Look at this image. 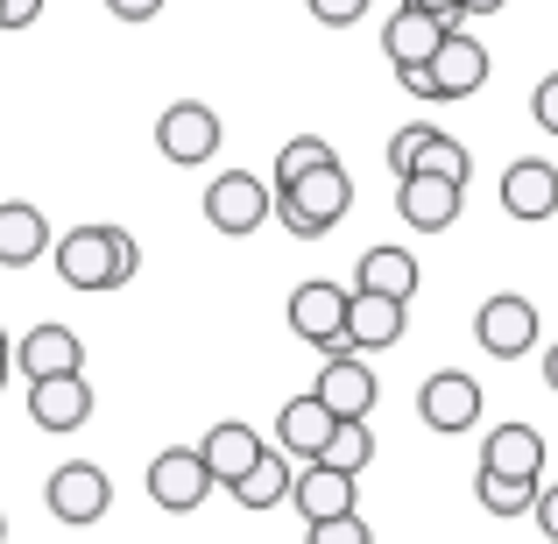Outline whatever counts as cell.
<instances>
[{"label":"cell","instance_id":"1","mask_svg":"<svg viewBox=\"0 0 558 544\" xmlns=\"http://www.w3.org/2000/svg\"><path fill=\"white\" fill-rule=\"evenodd\" d=\"M142 269V247L128 227H71L57 241V276L71 290H121Z\"/></svg>","mask_w":558,"mask_h":544},{"label":"cell","instance_id":"2","mask_svg":"<svg viewBox=\"0 0 558 544\" xmlns=\"http://www.w3.org/2000/svg\"><path fill=\"white\" fill-rule=\"evenodd\" d=\"M347 205H354V178H347L340 164H318L312 178L276 191V219L290 227V241H326V233L347 219Z\"/></svg>","mask_w":558,"mask_h":544},{"label":"cell","instance_id":"3","mask_svg":"<svg viewBox=\"0 0 558 544\" xmlns=\"http://www.w3.org/2000/svg\"><path fill=\"white\" fill-rule=\"evenodd\" d=\"M347 312H354V290L326 283V276H312V283L290 290V333L298 340H312L318 354H347Z\"/></svg>","mask_w":558,"mask_h":544},{"label":"cell","instance_id":"4","mask_svg":"<svg viewBox=\"0 0 558 544\" xmlns=\"http://www.w3.org/2000/svg\"><path fill=\"white\" fill-rule=\"evenodd\" d=\"M389 170L396 178H452V184H466L474 178V156H466L446 128L417 121V128H396L389 135Z\"/></svg>","mask_w":558,"mask_h":544},{"label":"cell","instance_id":"5","mask_svg":"<svg viewBox=\"0 0 558 544\" xmlns=\"http://www.w3.org/2000/svg\"><path fill=\"white\" fill-rule=\"evenodd\" d=\"M205 219L219 233H233V241H247L262 219H276V184L247 178V170H227V178H213V191H205Z\"/></svg>","mask_w":558,"mask_h":544},{"label":"cell","instance_id":"6","mask_svg":"<svg viewBox=\"0 0 558 544\" xmlns=\"http://www.w3.org/2000/svg\"><path fill=\"white\" fill-rule=\"evenodd\" d=\"M417 418H424V432H446V438L474 432V424H481V382L466 375V367H438V375H424Z\"/></svg>","mask_w":558,"mask_h":544},{"label":"cell","instance_id":"7","mask_svg":"<svg viewBox=\"0 0 558 544\" xmlns=\"http://www.w3.org/2000/svg\"><path fill=\"white\" fill-rule=\"evenodd\" d=\"M213 488H219V481H213V467H205L198 446H191V452L170 446V452H156V460H149V503L170 509V517H191Z\"/></svg>","mask_w":558,"mask_h":544},{"label":"cell","instance_id":"8","mask_svg":"<svg viewBox=\"0 0 558 544\" xmlns=\"http://www.w3.org/2000/svg\"><path fill=\"white\" fill-rule=\"evenodd\" d=\"M43 503H50V517H57V523H71V531L99 523V517H107V503H113L107 467H93V460H64V467L50 474V488H43Z\"/></svg>","mask_w":558,"mask_h":544},{"label":"cell","instance_id":"9","mask_svg":"<svg viewBox=\"0 0 558 544\" xmlns=\"http://www.w3.org/2000/svg\"><path fill=\"white\" fill-rule=\"evenodd\" d=\"M318 396H326V410L340 424H368V410L381 396L368 354H354V347H347V354H326V367H318Z\"/></svg>","mask_w":558,"mask_h":544},{"label":"cell","instance_id":"10","mask_svg":"<svg viewBox=\"0 0 558 544\" xmlns=\"http://www.w3.org/2000/svg\"><path fill=\"white\" fill-rule=\"evenodd\" d=\"M474 340L488 347L495 361H523L537 347V304L517 298V290L488 298V304H481V318H474Z\"/></svg>","mask_w":558,"mask_h":544},{"label":"cell","instance_id":"11","mask_svg":"<svg viewBox=\"0 0 558 544\" xmlns=\"http://www.w3.org/2000/svg\"><path fill=\"white\" fill-rule=\"evenodd\" d=\"M156 149H163V164H205V156L219 149V113L198 107V99H178V107H163V121H156Z\"/></svg>","mask_w":558,"mask_h":544},{"label":"cell","instance_id":"12","mask_svg":"<svg viewBox=\"0 0 558 544\" xmlns=\"http://www.w3.org/2000/svg\"><path fill=\"white\" fill-rule=\"evenodd\" d=\"M332 432H340V418L326 410V396H290L283 410H276V452H290V460H326V446H332Z\"/></svg>","mask_w":558,"mask_h":544},{"label":"cell","instance_id":"13","mask_svg":"<svg viewBox=\"0 0 558 544\" xmlns=\"http://www.w3.org/2000/svg\"><path fill=\"white\" fill-rule=\"evenodd\" d=\"M446 36H452V22H438V14H424V8H396L389 22H381V50H389V64L396 71H424L438 50H446Z\"/></svg>","mask_w":558,"mask_h":544},{"label":"cell","instance_id":"14","mask_svg":"<svg viewBox=\"0 0 558 544\" xmlns=\"http://www.w3.org/2000/svg\"><path fill=\"white\" fill-rule=\"evenodd\" d=\"M502 213L523 219V227L551 219L558 213V164H545V156H517V164L502 170Z\"/></svg>","mask_w":558,"mask_h":544},{"label":"cell","instance_id":"15","mask_svg":"<svg viewBox=\"0 0 558 544\" xmlns=\"http://www.w3.org/2000/svg\"><path fill=\"white\" fill-rule=\"evenodd\" d=\"M481 474H509V481H545V432L523 418L495 424L481 446Z\"/></svg>","mask_w":558,"mask_h":544},{"label":"cell","instance_id":"16","mask_svg":"<svg viewBox=\"0 0 558 544\" xmlns=\"http://www.w3.org/2000/svg\"><path fill=\"white\" fill-rule=\"evenodd\" d=\"M460 205H466V184L452 178H396V213L417 233H446L460 219Z\"/></svg>","mask_w":558,"mask_h":544},{"label":"cell","instance_id":"17","mask_svg":"<svg viewBox=\"0 0 558 544\" xmlns=\"http://www.w3.org/2000/svg\"><path fill=\"white\" fill-rule=\"evenodd\" d=\"M205 467H213V481H219V488H241V481L247 474H255V467L262 460H269V446H262V432H247V424L241 418H227V424H213V432H205Z\"/></svg>","mask_w":558,"mask_h":544},{"label":"cell","instance_id":"18","mask_svg":"<svg viewBox=\"0 0 558 544\" xmlns=\"http://www.w3.org/2000/svg\"><path fill=\"white\" fill-rule=\"evenodd\" d=\"M85 418H93V382L85 375L28 382V424H36V432H78Z\"/></svg>","mask_w":558,"mask_h":544},{"label":"cell","instance_id":"19","mask_svg":"<svg viewBox=\"0 0 558 544\" xmlns=\"http://www.w3.org/2000/svg\"><path fill=\"white\" fill-rule=\"evenodd\" d=\"M488 71H495L488 43H481V36H460V28H452L446 50L432 57V85H438V99H474L481 85H488Z\"/></svg>","mask_w":558,"mask_h":544},{"label":"cell","instance_id":"20","mask_svg":"<svg viewBox=\"0 0 558 544\" xmlns=\"http://www.w3.org/2000/svg\"><path fill=\"white\" fill-rule=\"evenodd\" d=\"M14 367H22L28 382H50V375H85V347L71 326H36L22 333V347H14Z\"/></svg>","mask_w":558,"mask_h":544},{"label":"cell","instance_id":"21","mask_svg":"<svg viewBox=\"0 0 558 544\" xmlns=\"http://www.w3.org/2000/svg\"><path fill=\"white\" fill-rule=\"evenodd\" d=\"M354 474H340V467H326V460H312L298 474V488H290V503H298V517L304 523H332V517H354Z\"/></svg>","mask_w":558,"mask_h":544},{"label":"cell","instance_id":"22","mask_svg":"<svg viewBox=\"0 0 558 544\" xmlns=\"http://www.w3.org/2000/svg\"><path fill=\"white\" fill-rule=\"evenodd\" d=\"M410 304H396V298H375V290H354V312H347V347L354 354H381V347H396L403 340V326H410Z\"/></svg>","mask_w":558,"mask_h":544},{"label":"cell","instance_id":"23","mask_svg":"<svg viewBox=\"0 0 558 544\" xmlns=\"http://www.w3.org/2000/svg\"><path fill=\"white\" fill-rule=\"evenodd\" d=\"M50 255V219H43V205L28 198H8L0 205V269H28V262Z\"/></svg>","mask_w":558,"mask_h":544},{"label":"cell","instance_id":"24","mask_svg":"<svg viewBox=\"0 0 558 544\" xmlns=\"http://www.w3.org/2000/svg\"><path fill=\"white\" fill-rule=\"evenodd\" d=\"M354 290H375V298L410 304L417 298V255H410V247H368L361 269H354Z\"/></svg>","mask_w":558,"mask_h":544},{"label":"cell","instance_id":"25","mask_svg":"<svg viewBox=\"0 0 558 544\" xmlns=\"http://www.w3.org/2000/svg\"><path fill=\"white\" fill-rule=\"evenodd\" d=\"M290 488H298V474H290V452L269 446V460H262L255 474L233 488V503H241V509H276V503H290Z\"/></svg>","mask_w":558,"mask_h":544},{"label":"cell","instance_id":"26","mask_svg":"<svg viewBox=\"0 0 558 544\" xmlns=\"http://www.w3.org/2000/svg\"><path fill=\"white\" fill-rule=\"evenodd\" d=\"M474 495L488 517H537V495L545 481H509V474H474Z\"/></svg>","mask_w":558,"mask_h":544},{"label":"cell","instance_id":"27","mask_svg":"<svg viewBox=\"0 0 558 544\" xmlns=\"http://www.w3.org/2000/svg\"><path fill=\"white\" fill-rule=\"evenodd\" d=\"M318 164H340V156H332V142L326 135H290L283 149H276V191H290L298 178H312Z\"/></svg>","mask_w":558,"mask_h":544},{"label":"cell","instance_id":"28","mask_svg":"<svg viewBox=\"0 0 558 544\" xmlns=\"http://www.w3.org/2000/svg\"><path fill=\"white\" fill-rule=\"evenodd\" d=\"M368 460H375V432L368 424H340L332 432V446H326V467H340V474H368Z\"/></svg>","mask_w":558,"mask_h":544},{"label":"cell","instance_id":"29","mask_svg":"<svg viewBox=\"0 0 558 544\" xmlns=\"http://www.w3.org/2000/svg\"><path fill=\"white\" fill-rule=\"evenodd\" d=\"M304 544H375V531L354 509V517H332V523H304Z\"/></svg>","mask_w":558,"mask_h":544},{"label":"cell","instance_id":"30","mask_svg":"<svg viewBox=\"0 0 558 544\" xmlns=\"http://www.w3.org/2000/svg\"><path fill=\"white\" fill-rule=\"evenodd\" d=\"M361 14H368V0H312V22H326V28H354Z\"/></svg>","mask_w":558,"mask_h":544},{"label":"cell","instance_id":"31","mask_svg":"<svg viewBox=\"0 0 558 544\" xmlns=\"http://www.w3.org/2000/svg\"><path fill=\"white\" fill-rule=\"evenodd\" d=\"M531 113H537V128H545V135H558V71H545V78H537Z\"/></svg>","mask_w":558,"mask_h":544},{"label":"cell","instance_id":"32","mask_svg":"<svg viewBox=\"0 0 558 544\" xmlns=\"http://www.w3.org/2000/svg\"><path fill=\"white\" fill-rule=\"evenodd\" d=\"M107 14H113V22H156L163 0H107Z\"/></svg>","mask_w":558,"mask_h":544},{"label":"cell","instance_id":"33","mask_svg":"<svg viewBox=\"0 0 558 544\" xmlns=\"http://www.w3.org/2000/svg\"><path fill=\"white\" fill-rule=\"evenodd\" d=\"M43 22V0H0V28H28Z\"/></svg>","mask_w":558,"mask_h":544},{"label":"cell","instance_id":"34","mask_svg":"<svg viewBox=\"0 0 558 544\" xmlns=\"http://www.w3.org/2000/svg\"><path fill=\"white\" fill-rule=\"evenodd\" d=\"M537 531H545V544H558V481L537 495Z\"/></svg>","mask_w":558,"mask_h":544},{"label":"cell","instance_id":"35","mask_svg":"<svg viewBox=\"0 0 558 544\" xmlns=\"http://www.w3.org/2000/svg\"><path fill=\"white\" fill-rule=\"evenodd\" d=\"M396 78H403V93H410V99H438V85H432V64H424V71H396Z\"/></svg>","mask_w":558,"mask_h":544},{"label":"cell","instance_id":"36","mask_svg":"<svg viewBox=\"0 0 558 544\" xmlns=\"http://www.w3.org/2000/svg\"><path fill=\"white\" fill-rule=\"evenodd\" d=\"M410 8H424V14H438V22H452V28H460V22H466V14H460V0H410Z\"/></svg>","mask_w":558,"mask_h":544},{"label":"cell","instance_id":"37","mask_svg":"<svg viewBox=\"0 0 558 544\" xmlns=\"http://www.w3.org/2000/svg\"><path fill=\"white\" fill-rule=\"evenodd\" d=\"M502 8H509V0H460L466 22H481V14H502Z\"/></svg>","mask_w":558,"mask_h":544},{"label":"cell","instance_id":"38","mask_svg":"<svg viewBox=\"0 0 558 544\" xmlns=\"http://www.w3.org/2000/svg\"><path fill=\"white\" fill-rule=\"evenodd\" d=\"M545 382H551V396H558V347H545Z\"/></svg>","mask_w":558,"mask_h":544},{"label":"cell","instance_id":"39","mask_svg":"<svg viewBox=\"0 0 558 544\" xmlns=\"http://www.w3.org/2000/svg\"><path fill=\"white\" fill-rule=\"evenodd\" d=\"M0 367H8V326H0Z\"/></svg>","mask_w":558,"mask_h":544},{"label":"cell","instance_id":"40","mask_svg":"<svg viewBox=\"0 0 558 544\" xmlns=\"http://www.w3.org/2000/svg\"><path fill=\"white\" fill-rule=\"evenodd\" d=\"M0 389H8V367H0Z\"/></svg>","mask_w":558,"mask_h":544},{"label":"cell","instance_id":"41","mask_svg":"<svg viewBox=\"0 0 558 544\" xmlns=\"http://www.w3.org/2000/svg\"><path fill=\"white\" fill-rule=\"evenodd\" d=\"M0 537H8V517H0Z\"/></svg>","mask_w":558,"mask_h":544},{"label":"cell","instance_id":"42","mask_svg":"<svg viewBox=\"0 0 558 544\" xmlns=\"http://www.w3.org/2000/svg\"><path fill=\"white\" fill-rule=\"evenodd\" d=\"M0 544H8V537H0Z\"/></svg>","mask_w":558,"mask_h":544}]
</instances>
